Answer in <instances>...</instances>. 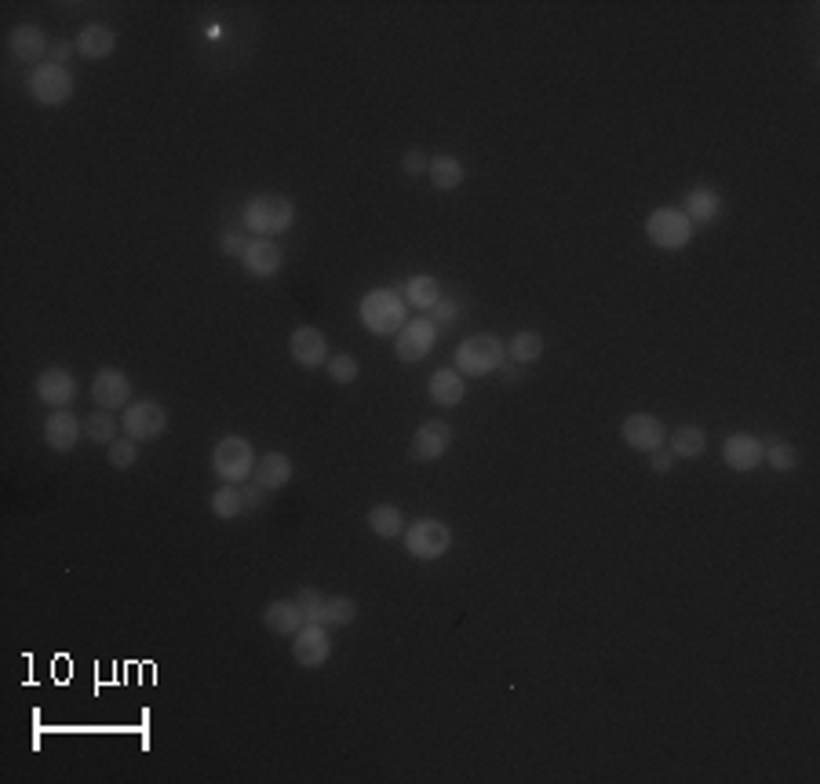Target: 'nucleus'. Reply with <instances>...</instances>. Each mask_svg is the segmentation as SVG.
<instances>
[{
	"label": "nucleus",
	"mask_w": 820,
	"mask_h": 784,
	"mask_svg": "<svg viewBox=\"0 0 820 784\" xmlns=\"http://www.w3.org/2000/svg\"><path fill=\"white\" fill-rule=\"evenodd\" d=\"M26 92L33 95L37 106H66L73 99V73L55 62H41L26 77Z\"/></svg>",
	"instance_id": "7"
},
{
	"label": "nucleus",
	"mask_w": 820,
	"mask_h": 784,
	"mask_svg": "<svg viewBox=\"0 0 820 784\" xmlns=\"http://www.w3.org/2000/svg\"><path fill=\"white\" fill-rule=\"evenodd\" d=\"M256 449H252V442L248 438H241V434H226V438H219L216 449H212V471H216L219 482H230V485H241L252 478V471H256Z\"/></svg>",
	"instance_id": "4"
},
{
	"label": "nucleus",
	"mask_w": 820,
	"mask_h": 784,
	"mask_svg": "<svg viewBox=\"0 0 820 784\" xmlns=\"http://www.w3.org/2000/svg\"><path fill=\"white\" fill-rule=\"evenodd\" d=\"M110 453H106V460H110V467H117V471H128V467H135V460H139V442L135 438H117V442L106 445Z\"/></svg>",
	"instance_id": "34"
},
{
	"label": "nucleus",
	"mask_w": 820,
	"mask_h": 784,
	"mask_svg": "<svg viewBox=\"0 0 820 784\" xmlns=\"http://www.w3.org/2000/svg\"><path fill=\"white\" fill-rule=\"evenodd\" d=\"M84 434V420L70 413V409H52V416L44 420V442L55 453H73Z\"/></svg>",
	"instance_id": "19"
},
{
	"label": "nucleus",
	"mask_w": 820,
	"mask_h": 784,
	"mask_svg": "<svg viewBox=\"0 0 820 784\" xmlns=\"http://www.w3.org/2000/svg\"><path fill=\"white\" fill-rule=\"evenodd\" d=\"M77 55L88 62H99V59H110L113 48H117V33L110 30V26H103V22H92V26H84L81 37H77Z\"/></svg>",
	"instance_id": "22"
},
{
	"label": "nucleus",
	"mask_w": 820,
	"mask_h": 784,
	"mask_svg": "<svg viewBox=\"0 0 820 784\" xmlns=\"http://www.w3.org/2000/svg\"><path fill=\"white\" fill-rule=\"evenodd\" d=\"M121 431L135 442H154L168 431V409L161 402H150V398L132 402L121 413Z\"/></svg>",
	"instance_id": "9"
},
{
	"label": "nucleus",
	"mask_w": 820,
	"mask_h": 784,
	"mask_svg": "<svg viewBox=\"0 0 820 784\" xmlns=\"http://www.w3.org/2000/svg\"><path fill=\"white\" fill-rule=\"evenodd\" d=\"M328 657H332V639H328L325 624H303V628L292 635V661L299 668H325Z\"/></svg>",
	"instance_id": "10"
},
{
	"label": "nucleus",
	"mask_w": 820,
	"mask_h": 784,
	"mask_svg": "<svg viewBox=\"0 0 820 784\" xmlns=\"http://www.w3.org/2000/svg\"><path fill=\"white\" fill-rule=\"evenodd\" d=\"M540 354H544V336H540L536 329L514 332L511 343H507V358L518 365H536L540 362Z\"/></svg>",
	"instance_id": "28"
},
{
	"label": "nucleus",
	"mask_w": 820,
	"mask_h": 784,
	"mask_svg": "<svg viewBox=\"0 0 820 784\" xmlns=\"http://www.w3.org/2000/svg\"><path fill=\"white\" fill-rule=\"evenodd\" d=\"M671 464H675V456H671V453H660V449H656V453H649V467H653L656 475L671 471Z\"/></svg>",
	"instance_id": "42"
},
{
	"label": "nucleus",
	"mask_w": 820,
	"mask_h": 784,
	"mask_svg": "<svg viewBox=\"0 0 820 784\" xmlns=\"http://www.w3.org/2000/svg\"><path fill=\"white\" fill-rule=\"evenodd\" d=\"M401 537H405L401 540L405 551H409L412 558H420V562H438L452 547V529L445 526L441 518H416L412 526H405Z\"/></svg>",
	"instance_id": "6"
},
{
	"label": "nucleus",
	"mask_w": 820,
	"mask_h": 784,
	"mask_svg": "<svg viewBox=\"0 0 820 784\" xmlns=\"http://www.w3.org/2000/svg\"><path fill=\"white\" fill-rule=\"evenodd\" d=\"M405 303L412 310H434L441 303V285L431 274H412L409 285H405Z\"/></svg>",
	"instance_id": "27"
},
{
	"label": "nucleus",
	"mask_w": 820,
	"mask_h": 784,
	"mask_svg": "<svg viewBox=\"0 0 820 784\" xmlns=\"http://www.w3.org/2000/svg\"><path fill=\"white\" fill-rule=\"evenodd\" d=\"M693 223L686 219V212L682 208H653L646 219V238L649 245H656L660 252H682V248L693 241Z\"/></svg>",
	"instance_id": "5"
},
{
	"label": "nucleus",
	"mask_w": 820,
	"mask_h": 784,
	"mask_svg": "<svg viewBox=\"0 0 820 784\" xmlns=\"http://www.w3.org/2000/svg\"><path fill=\"white\" fill-rule=\"evenodd\" d=\"M667 442H671V456H678V460H697V456H704V449H708V434L700 431V427H693V423H682V427H675V434H671Z\"/></svg>",
	"instance_id": "26"
},
{
	"label": "nucleus",
	"mask_w": 820,
	"mask_h": 784,
	"mask_svg": "<svg viewBox=\"0 0 820 784\" xmlns=\"http://www.w3.org/2000/svg\"><path fill=\"white\" fill-rule=\"evenodd\" d=\"M117 431H121V420H117L110 409H99V413H92L88 420H84V434H88V442L92 445L117 442Z\"/></svg>",
	"instance_id": "31"
},
{
	"label": "nucleus",
	"mask_w": 820,
	"mask_h": 784,
	"mask_svg": "<svg viewBox=\"0 0 820 784\" xmlns=\"http://www.w3.org/2000/svg\"><path fill=\"white\" fill-rule=\"evenodd\" d=\"M452 445V427L445 420H423L412 434V445H409V456L416 464H434L441 456L449 453Z\"/></svg>",
	"instance_id": "12"
},
{
	"label": "nucleus",
	"mask_w": 820,
	"mask_h": 784,
	"mask_svg": "<svg viewBox=\"0 0 820 784\" xmlns=\"http://www.w3.org/2000/svg\"><path fill=\"white\" fill-rule=\"evenodd\" d=\"M292 475H296V467H292V460H288L285 453H263L256 460L252 482H259L267 493H274V489H285V485L292 482Z\"/></svg>",
	"instance_id": "21"
},
{
	"label": "nucleus",
	"mask_w": 820,
	"mask_h": 784,
	"mask_svg": "<svg viewBox=\"0 0 820 784\" xmlns=\"http://www.w3.org/2000/svg\"><path fill=\"white\" fill-rule=\"evenodd\" d=\"M354 617H358V602L347 599V595H325L318 624H325V628H343V624H350Z\"/></svg>",
	"instance_id": "30"
},
{
	"label": "nucleus",
	"mask_w": 820,
	"mask_h": 784,
	"mask_svg": "<svg viewBox=\"0 0 820 784\" xmlns=\"http://www.w3.org/2000/svg\"><path fill=\"white\" fill-rule=\"evenodd\" d=\"M620 438H624L635 453H656V449H664L667 442V427L660 416L653 413H631L624 423H620Z\"/></svg>",
	"instance_id": "11"
},
{
	"label": "nucleus",
	"mask_w": 820,
	"mask_h": 784,
	"mask_svg": "<svg viewBox=\"0 0 820 784\" xmlns=\"http://www.w3.org/2000/svg\"><path fill=\"white\" fill-rule=\"evenodd\" d=\"M722 208H726L722 205V194L711 190V186H693L686 194V201H682V212H686V219L693 227H711V223H718Z\"/></svg>",
	"instance_id": "20"
},
{
	"label": "nucleus",
	"mask_w": 820,
	"mask_h": 784,
	"mask_svg": "<svg viewBox=\"0 0 820 784\" xmlns=\"http://www.w3.org/2000/svg\"><path fill=\"white\" fill-rule=\"evenodd\" d=\"M8 48H11V55H15L19 62H26V66H41V62L48 59L52 41H48V33H44L37 22H22V26L11 30Z\"/></svg>",
	"instance_id": "18"
},
{
	"label": "nucleus",
	"mask_w": 820,
	"mask_h": 784,
	"mask_svg": "<svg viewBox=\"0 0 820 784\" xmlns=\"http://www.w3.org/2000/svg\"><path fill=\"white\" fill-rule=\"evenodd\" d=\"M263 493H267V489H263V485L259 482H241V496H245V511H259V504H263Z\"/></svg>",
	"instance_id": "39"
},
{
	"label": "nucleus",
	"mask_w": 820,
	"mask_h": 784,
	"mask_svg": "<svg viewBox=\"0 0 820 784\" xmlns=\"http://www.w3.org/2000/svg\"><path fill=\"white\" fill-rule=\"evenodd\" d=\"M358 318L372 336H398L401 325L409 321V303L398 289H372L361 296Z\"/></svg>",
	"instance_id": "1"
},
{
	"label": "nucleus",
	"mask_w": 820,
	"mask_h": 784,
	"mask_svg": "<svg viewBox=\"0 0 820 784\" xmlns=\"http://www.w3.org/2000/svg\"><path fill=\"white\" fill-rule=\"evenodd\" d=\"M92 402L99 409H110V413L128 409L132 405V380L121 369H99L92 380Z\"/></svg>",
	"instance_id": "14"
},
{
	"label": "nucleus",
	"mask_w": 820,
	"mask_h": 784,
	"mask_svg": "<svg viewBox=\"0 0 820 784\" xmlns=\"http://www.w3.org/2000/svg\"><path fill=\"white\" fill-rule=\"evenodd\" d=\"M438 347V325H434V318H409L405 325H401V332L394 336V354H398V362L405 365H416L423 362L427 354Z\"/></svg>",
	"instance_id": "8"
},
{
	"label": "nucleus",
	"mask_w": 820,
	"mask_h": 784,
	"mask_svg": "<svg viewBox=\"0 0 820 784\" xmlns=\"http://www.w3.org/2000/svg\"><path fill=\"white\" fill-rule=\"evenodd\" d=\"M263 624H267L274 635H296V631L307 624V617H303V609L296 606V599H277L263 609Z\"/></svg>",
	"instance_id": "24"
},
{
	"label": "nucleus",
	"mask_w": 820,
	"mask_h": 784,
	"mask_svg": "<svg viewBox=\"0 0 820 784\" xmlns=\"http://www.w3.org/2000/svg\"><path fill=\"white\" fill-rule=\"evenodd\" d=\"M241 223H245V230H252L256 238H277V234L292 230V223H296V205L281 194H256L241 208Z\"/></svg>",
	"instance_id": "3"
},
{
	"label": "nucleus",
	"mask_w": 820,
	"mask_h": 784,
	"mask_svg": "<svg viewBox=\"0 0 820 784\" xmlns=\"http://www.w3.org/2000/svg\"><path fill=\"white\" fill-rule=\"evenodd\" d=\"M70 55H77V44H70V41H52V48H48V59H44V62L66 66V59H70Z\"/></svg>",
	"instance_id": "38"
},
{
	"label": "nucleus",
	"mask_w": 820,
	"mask_h": 784,
	"mask_svg": "<svg viewBox=\"0 0 820 784\" xmlns=\"http://www.w3.org/2000/svg\"><path fill=\"white\" fill-rule=\"evenodd\" d=\"M212 515L223 518V522H230V518L245 515V496H241V485H219L216 493H212Z\"/></svg>",
	"instance_id": "32"
},
{
	"label": "nucleus",
	"mask_w": 820,
	"mask_h": 784,
	"mask_svg": "<svg viewBox=\"0 0 820 784\" xmlns=\"http://www.w3.org/2000/svg\"><path fill=\"white\" fill-rule=\"evenodd\" d=\"M248 241L241 238V234H223V256L230 259H241V252H245Z\"/></svg>",
	"instance_id": "40"
},
{
	"label": "nucleus",
	"mask_w": 820,
	"mask_h": 784,
	"mask_svg": "<svg viewBox=\"0 0 820 784\" xmlns=\"http://www.w3.org/2000/svg\"><path fill=\"white\" fill-rule=\"evenodd\" d=\"M427 394H431L434 405L452 409V405H460L463 394H467V376H460L456 369H438L431 376V383H427Z\"/></svg>",
	"instance_id": "23"
},
{
	"label": "nucleus",
	"mask_w": 820,
	"mask_h": 784,
	"mask_svg": "<svg viewBox=\"0 0 820 784\" xmlns=\"http://www.w3.org/2000/svg\"><path fill=\"white\" fill-rule=\"evenodd\" d=\"M325 372L332 376V383L347 387V383H354L361 376V365H358V358H354V354H328Z\"/></svg>",
	"instance_id": "33"
},
{
	"label": "nucleus",
	"mask_w": 820,
	"mask_h": 784,
	"mask_svg": "<svg viewBox=\"0 0 820 784\" xmlns=\"http://www.w3.org/2000/svg\"><path fill=\"white\" fill-rule=\"evenodd\" d=\"M241 267L252 274V278H277L281 267H285V248L277 245L274 238H252L241 252Z\"/></svg>",
	"instance_id": "13"
},
{
	"label": "nucleus",
	"mask_w": 820,
	"mask_h": 784,
	"mask_svg": "<svg viewBox=\"0 0 820 784\" xmlns=\"http://www.w3.org/2000/svg\"><path fill=\"white\" fill-rule=\"evenodd\" d=\"M321 602H325V595H321L318 588H303V591H296V606L303 609V617H307V624H318Z\"/></svg>",
	"instance_id": "36"
},
{
	"label": "nucleus",
	"mask_w": 820,
	"mask_h": 784,
	"mask_svg": "<svg viewBox=\"0 0 820 784\" xmlns=\"http://www.w3.org/2000/svg\"><path fill=\"white\" fill-rule=\"evenodd\" d=\"M503 362H507V343H503L500 336H492V332H474V336H467V340L456 347V354H452L456 372H460V376H471V380H482V376L500 372Z\"/></svg>",
	"instance_id": "2"
},
{
	"label": "nucleus",
	"mask_w": 820,
	"mask_h": 784,
	"mask_svg": "<svg viewBox=\"0 0 820 784\" xmlns=\"http://www.w3.org/2000/svg\"><path fill=\"white\" fill-rule=\"evenodd\" d=\"M456 314H460V310H456V303L452 300H441L438 307H434V325H449V321H456Z\"/></svg>",
	"instance_id": "41"
},
{
	"label": "nucleus",
	"mask_w": 820,
	"mask_h": 784,
	"mask_svg": "<svg viewBox=\"0 0 820 784\" xmlns=\"http://www.w3.org/2000/svg\"><path fill=\"white\" fill-rule=\"evenodd\" d=\"M288 354L303 369H321L328 362V336L321 329H314V325H299L288 336Z\"/></svg>",
	"instance_id": "16"
},
{
	"label": "nucleus",
	"mask_w": 820,
	"mask_h": 784,
	"mask_svg": "<svg viewBox=\"0 0 820 784\" xmlns=\"http://www.w3.org/2000/svg\"><path fill=\"white\" fill-rule=\"evenodd\" d=\"M427 176H431L434 190H441V194H449V190L463 186V179H467V168H463L460 157L438 154V157H431V165H427Z\"/></svg>",
	"instance_id": "25"
},
{
	"label": "nucleus",
	"mask_w": 820,
	"mask_h": 784,
	"mask_svg": "<svg viewBox=\"0 0 820 784\" xmlns=\"http://www.w3.org/2000/svg\"><path fill=\"white\" fill-rule=\"evenodd\" d=\"M33 391H37V398H41L44 405H52V409H70V402L77 398V376H73L70 369H44L41 376H37V383H33Z\"/></svg>",
	"instance_id": "17"
},
{
	"label": "nucleus",
	"mask_w": 820,
	"mask_h": 784,
	"mask_svg": "<svg viewBox=\"0 0 820 784\" xmlns=\"http://www.w3.org/2000/svg\"><path fill=\"white\" fill-rule=\"evenodd\" d=\"M369 529L376 533V537L394 540L405 533V515H401L394 504H376V507H369Z\"/></svg>",
	"instance_id": "29"
},
{
	"label": "nucleus",
	"mask_w": 820,
	"mask_h": 784,
	"mask_svg": "<svg viewBox=\"0 0 820 784\" xmlns=\"http://www.w3.org/2000/svg\"><path fill=\"white\" fill-rule=\"evenodd\" d=\"M762 460H766L773 471H795V467H799V449L788 442H769Z\"/></svg>",
	"instance_id": "35"
},
{
	"label": "nucleus",
	"mask_w": 820,
	"mask_h": 784,
	"mask_svg": "<svg viewBox=\"0 0 820 784\" xmlns=\"http://www.w3.org/2000/svg\"><path fill=\"white\" fill-rule=\"evenodd\" d=\"M762 456H766V445H762V438H755V434H729L726 442H722V460H726L729 471H737V475H751L755 467H762Z\"/></svg>",
	"instance_id": "15"
},
{
	"label": "nucleus",
	"mask_w": 820,
	"mask_h": 784,
	"mask_svg": "<svg viewBox=\"0 0 820 784\" xmlns=\"http://www.w3.org/2000/svg\"><path fill=\"white\" fill-rule=\"evenodd\" d=\"M427 165H431V157H423L420 150H409V154L401 157V168H405V176H423V172H427Z\"/></svg>",
	"instance_id": "37"
}]
</instances>
